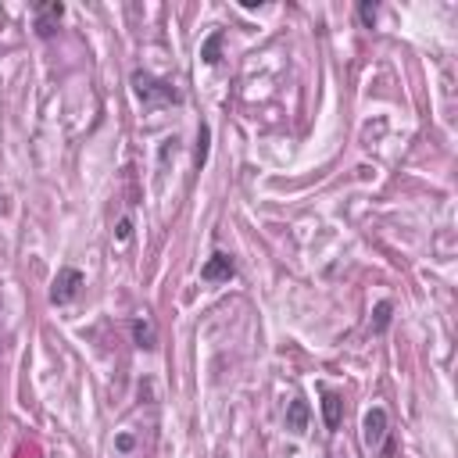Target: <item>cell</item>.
<instances>
[{
	"label": "cell",
	"mask_w": 458,
	"mask_h": 458,
	"mask_svg": "<svg viewBox=\"0 0 458 458\" xmlns=\"http://www.w3.org/2000/svg\"><path fill=\"white\" fill-rule=\"evenodd\" d=\"M358 15H362V22L372 29V22H376V4H362V8H358Z\"/></svg>",
	"instance_id": "cell-12"
},
{
	"label": "cell",
	"mask_w": 458,
	"mask_h": 458,
	"mask_svg": "<svg viewBox=\"0 0 458 458\" xmlns=\"http://www.w3.org/2000/svg\"><path fill=\"white\" fill-rule=\"evenodd\" d=\"M201 57H204V65H219L222 61V33H212L201 44Z\"/></svg>",
	"instance_id": "cell-9"
},
{
	"label": "cell",
	"mask_w": 458,
	"mask_h": 458,
	"mask_svg": "<svg viewBox=\"0 0 458 458\" xmlns=\"http://www.w3.org/2000/svg\"><path fill=\"white\" fill-rule=\"evenodd\" d=\"M61 15H65V4H57V0H51V4H39L36 8V36H54V29H57V22H61Z\"/></svg>",
	"instance_id": "cell-5"
},
{
	"label": "cell",
	"mask_w": 458,
	"mask_h": 458,
	"mask_svg": "<svg viewBox=\"0 0 458 458\" xmlns=\"http://www.w3.org/2000/svg\"><path fill=\"white\" fill-rule=\"evenodd\" d=\"M133 337H136V344L140 347H154L158 344V333H154V322L151 319H133Z\"/></svg>",
	"instance_id": "cell-8"
},
{
	"label": "cell",
	"mask_w": 458,
	"mask_h": 458,
	"mask_svg": "<svg viewBox=\"0 0 458 458\" xmlns=\"http://www.w3.org/2000/svg\"><path fill=\"white\" fill-rule=\"evenodd\" d=\"M129 233H133V222H129V219H122V222H118V244H126Z\"/></svg>",
	"instance_id": "cell-13"
},
{
	"label": "cell",
	"mask_w": 458,
	"mask_h": 458,
	"mask_svg": "<svg viewBox=\"0 0 458 458\" xmlns=\"http://www.w3.org/2000/svg\"><path fill=\"white\" fill-rule=\"evenodd\" d=\"M129 82H133L136 100H140L147 111L165 108V104H179V90L172 86V82H165V79L151 75V72H133V79H129Z\"/></svg>",
	"instance_id": "cell-1"
},
{
	"label": "cell",
	"mask_w": 458,
	"mask_h": 458,
	"mask_svg": "<svg viewBox=\"0 0 458 458\" xmlns=\"http://www.w3.org/2000/svg\"><path fill=\"white\" fill-rule=\"evenodd\" d=\"M383 437H387V412L383 408H369L365 419H362V441L369 451H380L383 448Z\"/></svg>",
	"instance_id": "cell-2"
},
{
	"label": "cell",
	"mask_w": 458,
	"mask_h": 458,
	"mask_svg": "<svg viewBox=\"0 0 458 458\" xmlns=\"http://www.w3.org/2000/svg\"><path fill=\"white\" fill-rule=\"evenodd\" d=\"M208 143H212V129L201 126V133H197V151H194V165H197V169H204V165H208Z\"/></svg>",
	"instance_id": "cell-10"
},
{
	"label": "cell",
	"mask_w": 458,
	"mask_h": 458,
	"mask_svg": "<svg viewBox=\"0 0 458 458\" xmlns=\"http://www.w3.org/2000/svg\"><path fill=\"white\" fill-rule=\"evenodd\" d=\"M79 286H82V273H79V268H61V273L54 276V286H51V301H54V304L75 301Z\"/></svg>",
	"instance_id": "cell-3"
},
{
	"label": "cell",
	"mask_w": 458,
	"mask_h": 458,
	"mask_svg": "<svg viewBox=\"0 0 458 458\" xmlns=\"http://www.w3.org/2000/svg\"><path fill=\"white\" fill-rule=\"evenodd\" d=\"M233 276H237V265H233V258L222 255V251H215L212 258L204 262V268H201V280L204 283H229Z\"/></svg>",
	"instance_id": "cell-4"
},
{
	"label": "cell",
	"mask_w": 458,
	"mask_h": 458,
	"mask_svg": "<svg viewBox=\"0 0 458 458\" xmlns=\"http://www.w3.org/2000/svg\"><path fill=\"white\" fill-rule=\"evenodd\" d=\"M286 430H294V433H304L308 430V401L294 398L286 408Z\"/></svg>",
	"instance_id": "cell-6"
},
{
	"label": "cell",
	"mask_w": 458,
	"mask_h": 458,
	"mask_svg": "<svg viewBox=\"0 0 458 458\" xmlns=\"http://www.w3.org/2000/svg\"><path fill=\"white\" fill-rule=\"evenodd\" d=\"M340 408H344V401H340V394H322V419H326V430H337L340 426Z\"/></svg>",
	"instance_id": "cell-7"
},
{
	"label": "cell",
	"mask_w": 458,
	"mask_h": 458,
	"mask_svg": "<svg viewBox=\"0 0 458 458\" xmlns=\"http://www.w3.org/2000/svg\"><path fill=\"white\" fill-rule=\"evenodd\" d=\"M390 311H394L390 301H380V304H376V311H372V315H376V319H372V329H376V333H383V329L390 326Z\"/></svg>",
	"instance_id": "cell-11"
}]
</instances>
